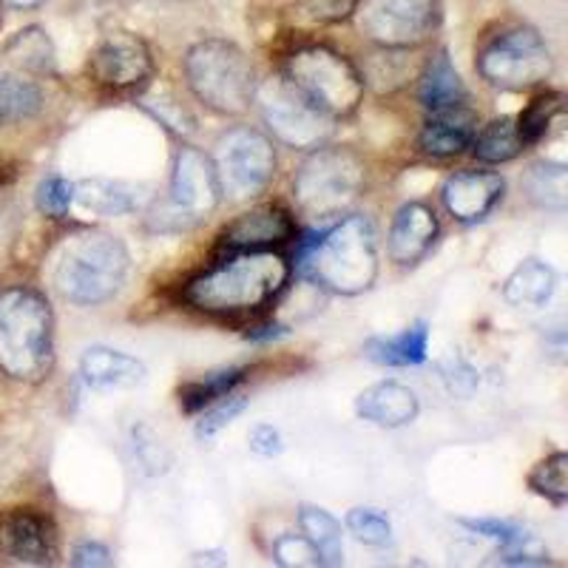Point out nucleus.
Here are the masks:
<instances>
[{"mask_svg": "<svg viewBox=\"0 0 568 568\" xmlns=\"http://www.w3.org/2000/svg\"><path fill=\"white\" fill-rule=\"evenodd\" d=\"M475 535L497 542V560L504 566H546L549 549L542 546L540 537L531 535L515 520H500V517H475V520H458Z\"/></svg>", "mask_w": 568, "mask_h": 568, "instance_id": "nucleus-17", "label": "nucleus"}, {"mask_svg": "<svg viewBox=\"0 0 568 568\" xmlns=\"http://www.w3.org/2000/svg\"><path fill=\"white\" fill-rule=\"evenodd\" d=\"M74 202V182L63 176H49L38 185V207L45 216H65Z\"/></svg>", "mask_w": 568, "mask_h": 568, "instance_id": "nucleus-36", "label": "nucleus"}, {"mask_svg": "<svg viewBox=\"0 0 568 568\" xmlns=\"http://www.w3.org/2000/svg\"><path fill=\"white\" fill-rule=\"evenodd\" d=\"M535 205L562 213L568 207V169L562 162H535L524 180Z\"/></svg>", "mask_w": 568, "mask_h": 568, "instance_id": "nucleus-27", "label": "nucleus"}, {"mask_svg": "<svg viewBox=\"0 0 568 568\" xmlns=\"http://www.w3.org/2000/svg\"><path fill=\"white\" fill-rule=\"evenodd\" d=\"M426 344H429V327L418 322L395 333V336L369 338L364 344V355L369 362L384 364V367H415L426 358Z\"/></svg>", "mask_w": 568, "mask_h": 568, "instance_id": "nucleus-23", "label": "nucleus"}, {"mask_svg": "<svg viewBox=\"0 0 568 568\" xmlns=\"http://www.w3.org/2000/svg\"><path fill=\"white\" fill-rule=\"evenodd\" d=\"M478 134V116L464 105L435 111L420 131V149L433 156H455L469 149Z\"/></svg>", "mask_w": 568, "mask_h": 568, "instance_id": "nucleus-20", "label": "nucleus"}, {"mask_svg": "<svg viewBox=\"0 0 568 568\" xmlns=\"http://www.w3.org/2000/svg\"><path fill=\"white\" fill-rule=\"evenodd\" d=\"M89 71L105 89L129 91L149 83L154 74V58L142 38L131 32H114L94 49Z\"/></svg>", "mask_w": 568, "mask_h": 568, "instance_id": "nucleus-13", "label": "nucleus"}, {"mask_svg": "<svg viewBox=\"0 0 568 568\" xmlns=\"http://www.w3.org/2000/svg\"><path fill=\"white\" fill-rule=\"evenodd\" d=\"M438 236V216L433 207L424 202H409L395 213V222L389 227V258L395 265H415L426 256Z\"/></svg>", "mask_w": 568, "mask_h": 568, "instance_id": "nucleus-18", "label": "nucleus"}, {"mask_svg": "<svg viewBox=\"0 0 568 568\" xmlns=\"http://www.w3.org/2000/svg\"><path fill=\"white\" fill-rule=\"evenodd\" d=\"M304 98L327 116H349L364 98V78L329 45H304L287 58V74Z\"/></svg>", "mask_w": 568, "mask_h": 568, "instance_id": "nucleus-7", "label": "nucleus"}, {"mask_svg": "<svg viewBox=\"0 0 568 568\" xmlns=\"http://www.w3.org/2000/svg\"><path fill=\"white\" fill-rule=\"evenodd\" d=\"M222 202V187L211 156L200 149L182 145L174 156L169 196L156 211L160 231H182L205 222Z\"/></svg>", "mask_w": 568, "mask_h": 568, "instance_id": "nucleus-9", "label": "nucleus"}, {"mask_svg": "<svg viewBox=\"0 0 568 568\" xmlns=\"http://www.w3.org/2000/svg\"><path fill=\"white\" fill-rule=\"evenodd\" d=\"M557 273L540 258H526L524 265H517L515 273L506 278L504 298L511 307H542L555 296Z\"/></svg>", "mask_w": 568, "mask_h": 568, "instance_id": "nucleus-24", "label": "nucleus"}, {"mask_svg": "<svg viewBox=\"0 0 568 568\" xmlns=\"http://www.w3.org/2000/svg\"><path fill=\"white\" fill-rule=\"evenodd\" d=\"M291 265L276 251L227 253L220 265L185 284V302L216 316H240L265 307L284 291Z\"/></svg>", "mask_w": 568, "mask_h": 568, "instance_id": "nucleus-1", "label": "nucleus"}, {"mask_svg": "<svg viewBox=\"0 0 568 568\" xmlns=\"http://www.w3.org/2000/svg\"><path fill=\"white\" fill-rule=\"evenodd\" d=\"M298 526H302V535L313 542V549L322 557V566H342L344 542L342 526H338L336 517L318 509V506H302L298 509Z\"/></svg>", "mask_w": 568, "mask_h": 568, "instance_id": "nucleus-25", "label": "nucleus"}, {"mask_svg": "<svg viewBox=\"0 0 568 568\" xmlns=\"http://www.w3.org/2000/svg\"><path fill=\"white\" fill-rule=\"evenodd\" d=\"M418 98L429 114L466 103V85L446 52H438L426 63L424 74H420Z\"/></svg>", "mask_w": 568, "mask_h": 568, "instance_id": "nucleus-22", "label": "nucleus"}, {"mask_svg": "<svg viewBox=\"0 0 568 568\" xmlns=\"http://www.w3.org/2000/svg\"><path fill=\"white\" fill-rule=\"evenodd\" d=\"M0 557L18 566H49L58 557V531L52 520L32 509L0 515Z\"/></svg>", "mask_w": 568, "mask_h": 568, "instance_id": "nucleus-14", "label": "nucleus"}, {"mask_svg": "<svg viewBox=\"0 0 568 568\" xmlns=\"http://www.w3.org/2000/svg\"><path fill=\"white\" fill-rule=\"evenodd\" d=\"M129 267V251L114 233L74 231L54 251L52 284L71 304H103L120 293Z\"/></svg>", "mask_w": 568, "mask_h": 568, "instance_id": "nucleus-2", "label": "nucleus"}, {"mask_svg": "<svg viewBox=\"0 0 568 568\" xmlns=\"http://www.w3.org/2000/svg\"><path fill=\"white\" fill-rule=\"evenodd\" d=\"M111 551L100 542H80L78 549L71 551V566H91V568H100V566H111Z\"/></svg>", "mask_w": 568, "mask_h": 568, "instance_id": "nucleus-38", "label": "nucleus"}, {"mask_svg": "<svg viewBox=\"0 0 568 568\" xmlns=\"http://www.w3.org/2000/svg\"><path fill=\"white\" fill-rule=\"evenodd\" d=\"M54 362L52 307L32 287L0 293V373L14 382H43Z\"/></svg>", "mask_w": 568, "mask_h": 568, "instance_id": "nucleus-3", "label": "nucleus"}, {"mask_svg": "<svg viewBox=\"0 0 568 568\" xmlns=\"http://www.w3.org/2000/svg\"><path fill=\"white\" fill-rule=\"evenodd\" d=\"M245 367H227L220 373H211L200 382H191L180 389V404L185 413H200V409L211 407L213 400L225 398L227 393L240 387L245 382Z\"/></svg>", "mask_w": 568, "mask_h": 568, "instance_id": "nucleus-30", "label": "nucleus"}, {"mask_svg": "<svg viewBox=\"0 0 568 568\" xmlns=\"http://www.w3.org/2000/svg\"><path fill=\"white\" fill-rule=\"evenodd\" d=\"M74 202L85 211L100 213V216H123L134 207V194L125 182L91 176V180L74 185Z\"/></svg>", "mask_w": 568, "mask_h": 568, "instance_id": "nucleus-26", "label": "nucleus"}, {"mask_svg": "<svg viewBox=\"0 0 568 568\" xmlns=\"http://www.w3.org/2000/svg\"><path fill=\"white\" fill-rule=\"evenodd\" d=\"M562 114V94L560 91H549V94H540L537 100H531L529 109L520 114L517 120V134L524 140V145L542 140V134L549 131V125L555 123V116Z\"/></svg>", "mask_w": 568, "mask_h": 568, "instance_id": "nucleus-32", "label": "nucleus"}, {"mask_svg": "<svg viewBox=\"0 0 568 568\" xmlns=\"http://www.w3.org/2000/svg\"><path fill=\"white\" fill-rule=\"evenodd\" d=\"M298 265L338 296L369 291L378 276V242L367 216H349L298 253Z\"/></svg>", "mask_w": 568, "mask_h": 568, "instance_id": "nucleus-4", "label": "nucleus"}, {"mask_svg": "<svg viewBox=\"0 0 568 568\" xmlns=\"http://www.w3.org/2000/svg\"><path fill=\"white\" fill-rule=\"evenodd\" d=\"M187 89L194 98L220 114H245L256 94L253 65L231 40H200L185 58Z\"/></svg>", "mask_w": 568, "mask_h": 568, "instance_id": "nucleus-5", "label": "nucleus"}, {"mask_svg": "<svg viewBox=\"0 0 568 568\" xmlns=\"http://www.w3.org/2000/svg\"><path fill=\"white\" fill-rule=\"evenodd\" d=\"M529 489L535 495L546 497L549 504L562 506L568 500V455L555 453L549 458H542L540 464L531 469Z\"/></svg>", "mask_w": 568, "mask_h": 568, "instance_id": "nucleus-31", "label": "nucleus"}, {"mask_svg": "<svg viewBox=\"0 0 568 568\" xmlns=\"http://www.w3.org/2000/svg\"><path fill=\"white\" fill-rule=\"evenodd\" d=\"M504 176L491 171H458L440 187L446 211L458 222H480L504 196Z\"/></svg>", "mask_w": 568, "mask_h": 568, "instance_id": "nucleus-16", "label": "nucleus"}, {"mask_svg": "<svg viewBox=\"0 0 568 568\" xmlns=\"http://www.w3.org/2000/svg\"><path fill=\"white\" fill-rule=\"evenodd\" d=\"M80 375L89 387L129 389L145 382V364L111 347H89L80 358Z\"/></svg>", "mask_w": 568, "mask_h": 568, "instance_id": "nucleus-21", "label": "nucleus"}, {"mask_svg": "<svg viewBox=\"0 0 568 568\" xmlns=\"http://www.w3.org/2000/svg\"><path fill=\"white\" fill-rule=\"evenodd\" d=\"M347 529L355 540L367 542V546H387L393 540V526H389L387 515L378 509H349Z\"/></svg>", "mask_w": 568, "mask_h": 568, "instance_id": "nucleus-33", "label": "nucleus"}, {"mask_svg": "<svg viewBox=\"0 0 568 568\" xmlns=\"http://www.w3.org/2000/svg\"><path fill=\"white\" fill-rule=\"evenodd\" d=\"M355 27L382 49H413L429 40L440 18L438 0H358Z\"/></svg>", "mask_w": 568, "mask_h": 568, "instance_id": "nucleus-12", "label": "nucleus"}, {"mask_svg": "<svg viewBox=\"0 0 568 568\" xmlns=\"http://www.w3.org/2000/svg\"><path fill=\"white\" fill-rule=\"evenodd\" d=\"M418 395L398 382H382L364 389L355 400V413L384 429H398L418 418Z\"/></svg>", "mask_w": 568, "mask_h": 568, "instance_id": "nucleus-19", "label": "nucleus"}, {"mask_svg": "<svg viewBox=\"0 0 568 568\" xmlns=\"http://www.w3.org/2000/svg\"><path fill=\"white\" fill-rule=\"evenodd\" d=\"M245 407H247V398L233 393H227L225 398L220 400H213L211 407H205V415L200 418V424H196V438L211 440L213 435H220L222 429H225V426L231 424V420L236 418Z\"/></svg>", "mask_w": 568, "mask_h": 568, "instance_id": "nucleus-34", "label": "nucleus"}, {"mask_svg": "<svg viewBox=\"0 0 568 568\" xmlns=\"http://www.w3.org/2000/svg\"><path fill=\"white\" fill-rule=\"evenodd\" d=\"M253 100L258 103L262 120L276 140L298 151H313L324 145L333 131V116L304 98L287 78H271L256 85Z\"/></svg>", "mask_w": 568, "mask_h": 568, "instance_id": "nucleus-11", "label": "nucleus"}, {"mask_svg": "<svg viewBox=\"0 0 568 568\" xmlns=\"http://www.w3.org/2000/svg\"><path fill=\"white\" fill-rule=\"evenodd\" d=\"M293 220L291 213L278 205L253 207L242 213L240 220L231 222L220 236V251H273V247L291 242Z\"/></svg>", "mask_w": 568, "mask_h": 568, "instance_id": "nucleus-15", "label": "nucleus"}, {"mask_svg": "<svg viewBox=\"0 0 568 568\" xmlns=\"http://www.w3.org/2000/svg\"><path fill=\"white\" fill-rule=\"evenodd\" d=\"M251 453L262 455V458H276L278 453L284 449L282 444V435L278 429H273L271 424H258L251 429Z\"/></svg>", "mask_w": 568, "mask_h": 568, "instance_id": "nucleus-37", "label": "nucleus"}, {"mask_svg": "<svg viewBox=\"0 0 568 568\" xmlns=\"http://www.w3.org/2000/svg\"><path fill=\"white\" fill-rule=\"evenodd\" d=\"M211 162L222 196L231 202H247L258 196L276 174L273 142L256 129H233L222 134Z\"/></svg>", "mask_w": 568, "mask_h": 568, "instance_id": "nucleus-10", "label": "nucleus"}, {"mask_svg": "<svg viewBox=\"0 0 568 568\" xmlns=\"http://www.w3.org/2000/svg\"><path fill=\"white\" fill-rule=\"evenodd\" d=\"M524 149L526 145L524 140H520V134H517V123L511 116L491 120V123L484 125V131L475 134V140H471V151H475V156L484 162H509Z\"/></svg>", "mask_w": 568, "mask_h": 568, "instance_id": "nucleus-28", "label": "nucleus"}, {"mask_svg": "<svg viewBox=\"0 0 568 568\" xmlns=\"http://www.w3.org/2000/svg\"><path fill=\"white\" fill-rule=\"evenodd\" d=\"M273 557L278 566L284 568H313L322 566V557L313 549V542L307 537L298 535H282L273 542Z\"/></svg>", "mask_w": 568, "mask_h": 568, "instance_id": "nucleus-35", "label": "nucleus"}, {"mask_svg": "<svg viewBox=\"0 0 568 568\" xmlns=\"http://www.w3.org/2000/svg\"><path fill=\"white\" fill-rule=\"evenodd\" d=\"M555 69L551 49L540 32L511 27L489 40L478 54V71L486 83L504 91H526L546 83Z\"/></svg>", "mask_w": 568, "mask_h": 568, "instance_id": "nucleus-8", "label": "nucleus"}, {"mask_svg": "<svg viewBox=\"0 0 568 568\" xmlns=\"http://www.w3.org/2000/svg\"><path fill=\"white\" fill-rule=\"evenodd\" d=\"M364 176V160L355 151L318 145L293 176V200L304 216L329 220L358 200Z\"/></svg>", "mask_w": 568, "mask_h": 568, "instance_id": "nucleus-6", "label": "nucleus"}, {"mask_svg": "<svg viewBox=\"0 0 568 568\" xmlns=\"http://www.w3.org/2000/svg\"><path fill=\"white\" fill-rule=\"evenodd\" d=\"M0 3H9V7H14V9H34V7H40L43 0H0Z\"/></svg>", "mask_w": 568, "mask_h": 568, "instance_id": "nucleus-39", "label": "nucleus"}, {"mask_svg": "<svg viewBox=\"0 0 568 568\" xmlns=\"http://www.w3.org/2000/svg\"><path fill=\"white\" fill-rule=\"evenodd\" d=\"M43 109V91L23 78H0V125L32 120Z\"/></svg>", "mask_w": 568, "mask_h": 568, "instance_id": "nucleus-29", "label": "nucleus"}]
</instances>
